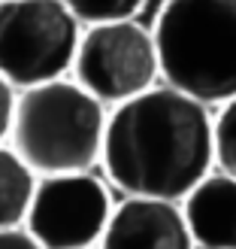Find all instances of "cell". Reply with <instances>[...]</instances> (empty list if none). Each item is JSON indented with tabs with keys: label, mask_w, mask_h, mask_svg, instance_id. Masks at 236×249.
I'll return each instance as SVG.
<instances>
[{
	"label": "cell",
	"mask_w": 236,
	"mask_h": 249,
	"mask_svg": "<svg viewBox=\"0 0 236 249\" xmlns=\"http://www.w3.org/2000/svg\"><path fill=\"white\" fill-rule=\"evenodd\" d=\"M100 167L124 195L185 201L215 167L212 109L167 82L112 107Z\"/></svg>",
	"instance_id": "cell-1"
},
{
	"label": "cell",
	"mask_w": 236,
	"mask_h": 249,
	"mask_svg": "<svg viewBox=\"0 0 236 249\" xmlns=\"http://www.w3.org/2000/svg\"><path fill=\"white\" fill-rule=\"evenodd\" d=\"M109 107L64 76L18 91L9 146L40 173H79L100 167Z\"/></svg>",
	"instance_id": "cell-2"
},
{
	"label": "cell",
	"mask_w": 236,
	"mask_h": 249,
	"mask_svg": "<svg viewBox=\"0 0 236 249\" xmlns=\"http://www.w3.org/2000/svg\"><path fill=\"white\" fill-rule=\"evenodd\" d=\"M152 31L167 85L206 107L236 97V0H167Z\"/></svg>",
	"instance_id": "cell-3"
},
{
	"label": "cell",
	"mask_w": 236,
	"mask_h": 249,
	"mask_svg": "<svg viewBox=\"0 0 236 249\" xmlns=\"http://www.w3.org/2000/svg\"><path fill=\"white\" fill-rule=\"evenodd\" d=\"M82 31L64 0H0V73L18 91L70 76Z\"/></svg>",
	"instance_id": "cell-4"
},
{
	"label": "cell",
	"mask_w": 236,
	"mask_h": 249,
	"mask_svg": "<svg viewBox=\"0 0 236 249\" xmlns=\"http://www.w3.org/2000/svg\"><path fill=\"white\" fill-rule=\"evenodd\" d=\"M70 76L109 109L133 101L160 79L155 31L136 18L88 24Z\"/></svg>",
	"instance_id": "cell-5"
},
{
	"label": "cell",
	"mask_w": 236,
	"mask_h": 249,
	"mask_svg": "<svg viewBox=\"0 0 236 249\" xmlns=\"http://www.w3.org/2000/svg\"><path fill=\"white\" fill-rule=\"evenodd\" d=\"M112 210L109 179L94 170L55 173L40 177L24 228L43 249H91L100 246Z\"/></svg>",
	"instance_id": "cell-6"
},
{
	"label": "cell",
	"mask_w": 236,
	"mask_h": 249,
	"mask_svg": "<svg viewBox=\"0 0 236 249\" xmlns=\"http://www.w3.org/2000/svg\"><path fill=\"white\" fill-rule=\"evenodd\" d=\"M100 249H197L182 201L124 195L115 204Z\"/></svg>",
	"instance_id": "cell-7"
},
{
	"label": "cell",
	"mask_w": 236,
	"mask_h": 249,
	"mask_svg": "<svg viewBox=\"0 0 236 249\" xmlns=\"http://www.w3.org/2000/svg\"><path fill=\"white\" fill-rule=\"evenodd\" d=\"M197 249H236V177L212 170L182 201Z\"/></svg>",
	"instance_id": "cell-8"
},
{
	"label": "cell",
	"mask_w": 236,
	"mask_h": 249,
	"mask_svg": "<svg viewBox=\"0 0 236 249\" xmlns=\"http://www.w3.org/2000/svg\"><path fill=\"white\" fill-rule=\"evenodd\" d=\"M40 185L36 173L9 143L0 146V231L24 228Z\"/></svg>",
	"instance_id": "cell-9"
},
{
	"label": "cell",
	"mask_w": 236,
	"mask_h": 249,
	"mask_svg": "<svg viewBox=\"0 0 236 249\" xmlns=\"http://www.w3.org/2000/svg\"><path fill=\"white\" fill-rule=\"evenodd\" d=\"M64 3L88 28V24H103V21L136 18L140 9L145 6V0H64Z\"/></svg>",
	"instance_id": "cell-10"
},
{
	"label": "cell",
	"mask_w": 236,
	"mask_h": 249,
	"mask_svg": "<svg viewBox=\"0 0 236 249\" xmlns=\"http://www.w3.org/2000/svg\"><path fill=\"white\" fill-rule=\"evenodd\" d=\"M215 167L236 177V97L215 113Z\"/></svg>",
	"instance_id": "cell-11"
},
{
	"label": "cell",
	"mask_w": 236,
	"mask_h": 249,
	"mask_svg": "<svg viewBox=\"0 0 236 249\" xmlns=\"http://www.w3.org/2000/svg\"><path fill=\"white\" fill-rule=\"evenodd\" d=\"M16 107H18V89L0 73V146L9 143L12 122H16Z\"/></svg>",
	"instance_id": "cell-12"
},
{
	"label": "cell",
	"mask_w": 236,
	"mask_h": 249,
	"mask_svg": "<svg viewBox=\"0 0 236 249\" xmlns=\"http://www.w3.org/2000/svg\"><path fill=\"white\" fill-rule=\"evenodd\" d=\"M0 249H43V243L28 228H9L0 231Z\"/></svg>",
	"instance_id": "cell-13"
},
{
	"label": "cell",
	"mask_w": 236,
	"mask_h": 249,
	"mask_svg": "<svg viewBox=\"0 0 236 249\" xmlns=\"http://www.w3.org/2000/svg\"><path fill=\"white\" fill-rule=\"evenodd\" d=\"M91 249H100V246H91Z\"/></svg>",
	"instance_id": "cell-14"
}]
</instances>
